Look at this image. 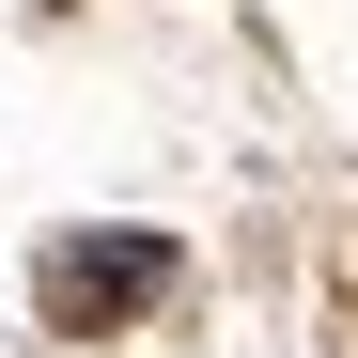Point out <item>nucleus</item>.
Instances as JSON below:
<instances>
[{"label":"nucleus","mask_w":358,"mask_h":358,"mask_svg":"<svg viewBox=\"0 0 358 358\" xmlns=\"http://www.w3.org/2000/svg\"><path fill=\"white\" fill-rule=\"evenodd\" d=\"M141 296H171V234H63V250H47V312L63 327H109V312H141Z\"/></svg>","instance_id":"1"}]
</instances>
